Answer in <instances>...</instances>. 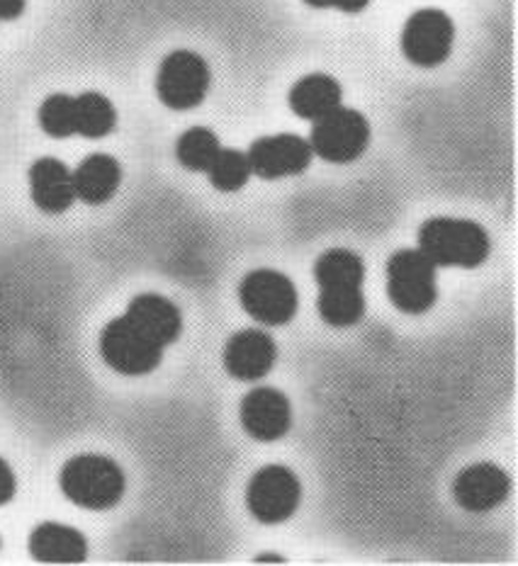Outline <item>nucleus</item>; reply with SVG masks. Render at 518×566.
<instances>
[{
	"instance_id": "13",
	"label": "nucleus",
	"mask_w": 518,
	"mask_h": 566,
	"mask_svg": "<svg viewBox=\"0 0 518 566\" xmlns=\"http://www.w3.org/2000/svg\"><path fill=\"white\" fill-rule=\"evenodd\" d=\"M511 491V479L491 462L470 464L455 479L453 494L465 511L485 513L501 506Z\"/></svg>"
},
{
	"instance_id": "3",
	"label": "nucleus",
	"mask_w": 518,
	"mask_h": 566,
	"mask_svg": "<svg viewBox=\"0 0 518 566\" xmlns=\"http://www.w3.org/2000/svg\"><path fill=\"white\" fill-rule=\"evenodd\" d=\"M418 251L436 268H477L489 255V237L475 221L436 217L418 229Z\"/></svg>"
},
{
	"instance_id": "23",
	"label": "nucleus",
	"mask_w": 518,
	"mask_h": 566,
	"mask_svg": "<svg viewBox=\"0 0 518 566\" xmlns=\"http://www.w3.org/2000/svg\"><path fill=\"white\" fill-rule=\"evenodd\" d=\"M18 491V482H15V474H12L10 464L0 458V506H6V503L12 501Z\"/></svg>"
},
{
	"instance_id": "10",
	"label": "nucleus",
	"mask_w": 518,
	"mask_h": 566,
	"mask_svg": "<svg viewBox=\"0 0 518 566\" xmlns=\"http://www.w3.org/2000/svg\"><path fill=\"white\" fill-rule=\"evenodd\" d=\"M455 28L443 10L424 8L406 20L402 30V52L416 66L434 69L450 56Z\"/></svg>"
},
{
	"instance_id": "4",
	"label": "nucleus",
	"mask_w": 518,
	"mask_h": 566,
	"mask_svg": "<svg viewBox=\"0 0 518 566\" xmlns=\"http://www.w3.org/2000/svg\"><path fill=\"white\" fill-rule=\"evenodd\" d=\"M64 496L89 511H107L125 496L127 479L120 464L103 454H79L64 464L59 476Z\"/></svg>"
},
{
	"instance_id": "6",
	"label": "nucleus",
	"mask_w": 518,
	"mask_h": 566,
	"mask_svg": "<svg viewBox=\"0 0 518 566\" xmlns=\"http://www.w3.org/2000/svg\"><path fill=\"white\" fill-rule=\"evenodd\" d=\"M239 300L246 314L266 326H282L298 314V290L292 280L270 268L253 270L241 280Z\"/></svg>"
},
{
	"instance_id": "9",
	"label": "nucleus",
	"mask_w": 518,
	"mask_h": 566,
	"mask_svg": "<svg viewBox=\"0 0 518 566\" xmlns=\"http://www.w3.org/2000/svg\"><path fill=\"white\" fill-rule=\"evenodd\" d=\"M300 496L302 486L294 472L282 464H268L253 474L246 503H249V511L256 521L278 525L286 523L298 511Z\"/></svg>"
},
{
	"instance_id": "20",
	"label": "nucleus",
	"mask_w": 518,
	"mask_h": 566,
	"mask_svg": "<svg viewBox=\"0 0 518 566\" xmlns=\"http://www.w3.org/2000/svg\"><path fill=\"white\" fill-rule=\"evenodd\" d=\"M219 149L221 146L213 129L193 127L180 134V139L176 144V156L183 168L195 170V174H207Z\"/></svg>"
},
{
	"instance_id": "12",
	"label": "nucleus",
	"mask_w": 518,
	"mask_h": 566,
	"mask_svg": "<svg viewBox=\"0 0 518 566\" xmlns=\"http://www.w3.org/2000/svg\"><path fill=\"white\" fill-rule=\"evenodd\" d=\"M292 409L282 391L256 387L241 401V426L256 440H280L290 430Z\"/></svg>"
},
{
	"instance_id": "1",
	"label": "nucleus",
	"mask_w": 518,
	"mask_h": 566,
	"mask_svg": "<svg viewBox=\"0 0 518 566\" xmlns=\"http://www.w3.org/2000/svg\"><path fill=\"white\" fill-rule=\"evenodd\" d=\"M183 331L178 306L162 294H139L127 312L110 322L101 334V355L115 373L139 377L154 373L164 350Z\"/></svg>"
},
{
	"instance_id": "22",
	"label": "nucleus",
	"mask_w": 518,
	"mask_h": 566,
	"mask_svg": "<svg viewBox=\"0 0 518 566\" xmlns=\"http://www.w3.org/2000/svg\"><path fill=\"white\" fill-rule=\"evenodd\" d=\"M40 127L52 139H66L76 134V122H73V97L66 93L49 95L40 107Z\"/></svg>"
},
{
	"instance_id": "26",
	"label": "nucleus",
	"mask_w": 518,
	"mask_h": 566,
	"mask_svg": "<svg viewBox=\"0 0 518 566\" xmlns=\"http://www.w3.org/2000/svg\"><path fill=\"white\" fill-rule=\"evenodd\" d=\"M256 562L258 564H282V562H286V557H280V555H261V557H256Z\"/></svg>"
},
{
	"instance_id": "14",
	"label": "nucleus",
	"mask_w": 518,
	"mask_h": 566,
	"mask_svg": "<svg viewBox=\"0 0 518 566\" xmlns=\"http://www.w3.org/2000/svg\"><path fill=\"white\" fill-rule=\"evenodd\" d=\"M278 358L276 340L261 328H244L234 334L225 348V367L241 381H258L273 370Z\"/></svg>"
},
{
	"instance_id": "7",
	"label": "nucleus",
	"mask_w": 518,
	"mask_h": 566,
	"mask_svg": "<svg viewBox=\"0 0 518 566\" xmlns=\"http://www.w3.org/2000/svg\"><path fill=\"white\" fill-rule=\"evenodd\" d=\"M370 144V125L365 115L351 107H336L319 117L312 127V151L329 164H351L363 156Z\"/></svg>"
},
{
	"instance_id": "17",
	"label": "nucleus",
	"mask_w": 518,
	"mask_h": 566,
	"mask_svg": "<svg viewBox=\"0 0 518 566\" xmlns=\"http://www.w3.org/2000/svg\"><path fill=\"white\" fill-rule=\"evenodd\" d=\"M122 168L110 154H91L73 170V188L85 205H103L120 188Z\"/></svg>"
},
{
	"instance_id": "15",
	"label": "nucleus",
	"mask_w": 518,
	"mask_h": 566,
	"mask_svg": "<svg viewBox=\"0 0 518 566\" xmlns=\"http://www.w3.org/2000/svg\"><path fill=\"white\" fill-rule=\"evenodd\" d=\"M30 195L32 202L46 214H61L76 200L73 188V170L59 158H40L30 168Z\"/></svg>"
},
{
	"instance_id": "2",
	"label": "nucleus",
	"mask_w": 518,
	"mask_h": 566,
	"mask_svg": "<svg viewBox=\"0 0 518 566\" xmlns=\"http://www.w3.org/2000/svg\"><path fill=\"white\" fill-rule=\"evenodd\" d=\"M319 285L317 310L329 326H353L365 314L363 280L365 265L361 255L345 249H331L314 265Z\"/></svg>"
},
{
	"instance_id": "21",
	"label": "nucleus",
	"mask_w": 518,
	"mask_h": 566,
	"mask_svg": "<svg viewBox=\"0 0 518 566\" xmlns=\"http://www.w3.org/2000/svg\"><path fill=\"white\" fill-rule=\"evenodd\" d=\"M251 164L249 156L239 149H219L217 158L209 166L207 176L213 180V186L221 192H237L241 190L251 178Z\"/></svg>"
},
{
	"instance_id": "5",
	"label": "nucleus",
	"mask_w": 518,
	"mask_h": 566,
	"mask_svg": "<svg viewBox=\"0 0 518 566\" xmlns=\"http://www.w3.org/2000/svg\"><path fill=\"white\" fill-rule=\"evenodd\" d=\"M390 302L404 314H424L436 304V265L418 249L397 251L387 263Z\"/></svg>"
},
{
	"instance_id": "16",
	"label": "nucleus",
	"mask_w": 518,
	"mask_h": 566,
	"mask_svg": "<svg viewBox=\"0 0 518 566\" xmlns=\"http://www.w3.org/2000/svg\"><path fill=\"white\" fill-rule=\"evenodd\" d=\"M30 555L42 564H81L89 557V539L76 527L42 523L30 535Z\"/></svg>"
},
{
	"instance_id": "19",
	"label": "nucleus",
	"mask_w": 518,
	"mask_h": 566,
	"mask_svg": "<svg viewBox=\"0 0 518 566\" xmlns=\"http://www.w3.org/2000/svg\"><path fill=\"white\" fill-rule=\"evenodd\" d=\"M76 134L85 139H103L117 127V109L101 93H81L73 97Z\"/></svg>"
},
{
	"instance_id": "18",
	"label": "nucleus",
	"mask_w": 518,
	"mask_h": 566,
	"mask_svg": "<svg viewBox=\"0 0 518 566\" xmlns=\"http://www.w3.org/2000/svg\"><path fill=\"white\" fill-rule=\"evenodd\" d=\"M341 95L336 78L327 76V73H310L292 85L290 107L298 117L317 122L341 105Z\"/></svg>"
},
{
	"instance_id": "11",
	"label": "nucleus",
	"mask_w": 518,
	"mask_h": 566,
	"mask_svg": "<svg viewBox=\"0 0 518 566\" xmlns=\"http://www.w3.org/2000/svg\"><path fill=\"white\" fill-rule=\"evenodd\" d=\"M251 170L263 180H278L300 176L312 164V146L298 134H273L251 144L249 149Z\"/></svg>"
},
{
	"instance_id": "25",
	"label": "nucleus",
	"mask_w": 518,
	"mask_h": 566,
	"mask_svg": "<svg viewBox=\"0 0 518 566\" xmlns=\"http://www.w3.org/2000/svg\"><path fill=\"white\" fill-rule=\"evenodd\" d=\"M28 0H0V20H18Z\"/></svg>"
},
{
	"instance_id": "8",
	"label": "nucleus",
	"mask_w": 518,
	"mask_h": 566,
	"mask_svg": "<svg viewBox=\"0 0 518 566\" xmlns=\"http://www.w3.org/2000/svg\"><path fill=\"white\" fill-rule=\"evenodd\" d=\"M209 81L213 76H209L207 61L200 54L188 52V49H178L158 66V101L170 109H193L205 101Z\"/></svg>"
},
{
	"instance_id": "24",
	"label": "nucleus",
	"mask_w": 518,
	"mask_h": 566,
	"mask_svg": "<svg viewBox=\"0 0 518 566\" xmlns=\"http://www.w3.org/2000/svg\"><path fill=\"white\" fill-rule=\"evenodd\" d=\"M304 3L312 8H336L343 12H361L363 8H367L370 0H304Z\"/></svg>"
}]
</instances>
